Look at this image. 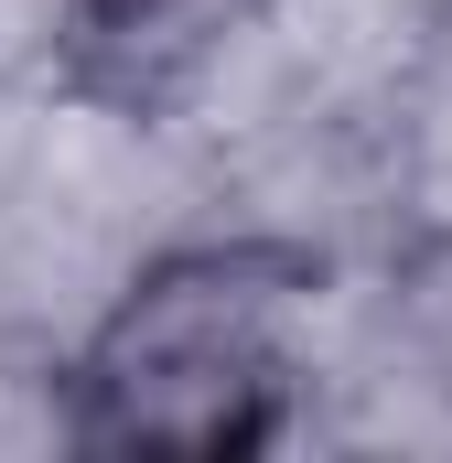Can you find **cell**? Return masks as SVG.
<instances>
[{
  "label": "cell",
  "mask_w": 452,
  "mask_h": 463,
  "mask_svg": "<svg viewBox=\"0 0 452 463\" xmlns=\"http://www.w3.org/2000/svg\"><path fill=\"white\" fill-rule=\"evenodd\" d=\"M377 205L399 248L452 237V0L399 43L388 118H377Z\"/></svg>",
  "instance_id": "2"
},
{
  "label": "cell",
  "mask_w": 452,
  "mask_h": 463,
  "mask_svg": "<svg viewBox=\"0 0 452 463\" xmlns=\"http://www.w3.org/2000/svg\"><path fill=\"white\" fill-rule=\"evenodd\" d=\"M324 248L302 237H184L140 259L76 335L65 442L140 463H226L313 431L324 355Z\"/></svg>",
  "instance_id": "1"
},
{
  "label": "cell",
  "mask_w": 452,
  "mask_h": 463,
  "mask_svg": "<svg viewBox=\"0 0 452 463\" xmlns=\"http://www.w3.org/2000/svg\"><path fill=\"white\" fill-rule=\"evenodd\" d=\"M118 0H0V109L33 98H98Z\"/></svg>",
  "instance_id": "3"
}]
</instances>
